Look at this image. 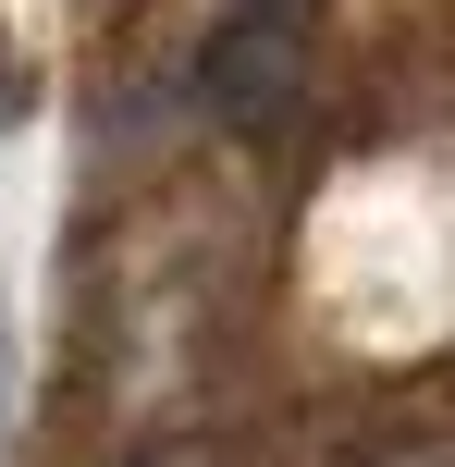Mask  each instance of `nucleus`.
Instances as JSON below:
<instances>
[{
    "label": "nucleus",
    "instance_id": "nucleus-1",
    "mask_svg": "<svg viewBox=\"0 0 455 467\" xmlns=\"http://www.w3.org/2000/svg\"><path fill=\"white\" fill-rule=\"evenodd\" d=\"M0 406H13V332H0Z\"/></svg>",
    "mask_w": 455,
    "mask_h": 467
}]
</instances>
